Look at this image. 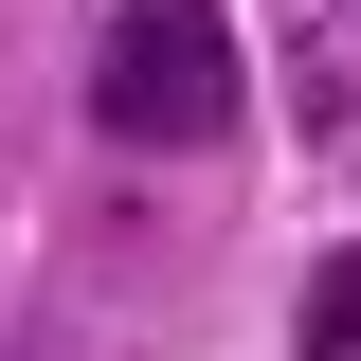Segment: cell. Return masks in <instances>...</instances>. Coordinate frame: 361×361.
<instances>
[{
    "instance_id": "cell-1",
    "label": "cell",
    "mask_w": 361,
    "mask_h": 361,
    "mask_svg": "<svg viewBox=\"0 0 361 361\" xmlns=\"http://www.w3.org/2000/svg\"><path fill=\"white\" fill-rule=\"evenodd\" d=\"M253 109V54H235V0H109V54H90V127L145 145V163H199Z\"/></svg>"
},
{
    "instance_id": "cell-2",
    "label": "cell",
    "mask_w": 361,
    "mask_h": 361,
    "mask_svg": "<svg viewBox=\"0 0 361 361\" xmlns=\"http://www.w3.org/2000/svg\"><path fill=\"white\" fill-rule=\"evenodd\" d=\"M307 361H361V253H325V289H307Z\"/></svg>"
}]
</instances>
